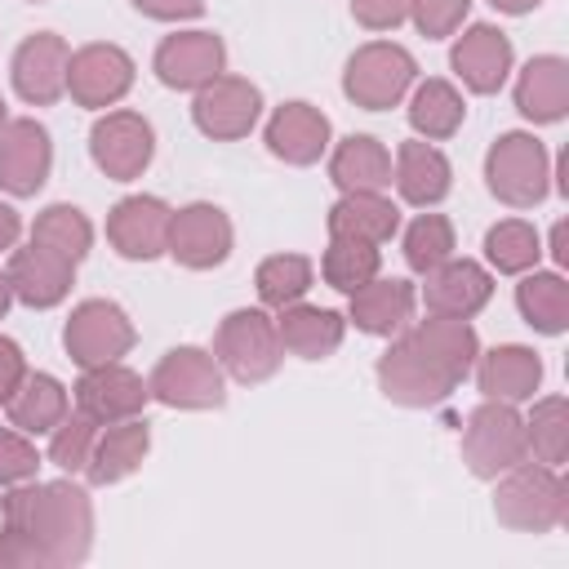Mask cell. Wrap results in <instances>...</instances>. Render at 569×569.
Instances as JSON below:
<instances>
[{
  "mask_svg": "<svg viewBox=\"0 0 569 569\" xmlns=\"http://www.w3.org/2000/svg\"><path fill=\"white\" fill-rule=\"evenodd\" d=\"M93 551V498L76 476L22 480L0 498V569H71Z\"/></svg>",
  "mask_w": 569,
  "mask_h": 569,
  "instance_id": "cell-1",
  "label": "cell"
},
{
  "mask_svg": "<svg viewBox=\"0 0 569 569\" xmlns=\"http://www.w3.org/2000/svg\"><path fill=\"white\" fill-rule=\"evenodd\" d=\"M493 516L516 533H551L569 520V480L547 462H516L493 480Z\"/></svg>",
  "mask_w": 569,
  "mask_h": 569,
  "instance_id": "cell-2",
  "label": "cell"
},
{
  "mask_svg": "<svg viewBox=\"0 0 569 569\" xmlns=\"http://www.w3.org/2000/svg\"><path fill=\"white\" fill-rule=\"evenodd\" d=\"M373 373H378V391H382L391 405H400V409H431V405H445V400L462 387V378H458L440 356H431V351L409 333V325H405L396 338H387V351L378 356Z\"/></svg>",
  "mask_w": 569,
  "mask_h": 569,
  "instance_id": "cell-3",
  "label": "cell"
},
{
  "mask_svg": "<svg viewBox=\"0 0 569 569\" xmlns=\"http://www.w3.org/2000/svg\"><path fill=\"white\" fill-rule=\"evenodd\" d=\"M485 187L507 209H533L551 196V151L538 133H498L485 151Z\"/></svg>",
  "mask_w": 569,
  "mask_h": 569,
  "instance_id": "cell-4",
  "label": "cell"
},
{
  "mask_svg": "<svg viewBox=\"0 0 569 569\" xmlns=\"http://www.w3.org/2000/svg\"><path fill=\"white\" fill-rule=\"evenodd\" d=\"M213 356H218L222 373L244 382V387L276 378V369L284 365L276 316L267 307H236V311H227L218 320V329H213Z\"/></svg>",
  "mask_w": 569,
  "mask_h": 569,
  "instance_id": "cell-5",
  "label": "cell"
},
{
  "mask_svg": "<svg viewBox=\"0 0 569 569\" xmlns=\"http://www.w3.org/2000/svg\"><path fill=\"white\" fill-rule=\"evenodd\" d=\"M418 80V58L396 40H365L342 67V93L360 111H391Z\"/></svg>",
  "mask_w": 569,
  "mask_h": 569,
  "instance_id": "cell-6",
  "label": "cell"
},
{
  "mask_svg": "<svg viewBox=\"0 0 569 569\" xmlns=\"http://www.w3.org/2000/svg\"><path fill=\"white\" fill-rule=\"evenodd\" d=\"M151 400H160L164 409H187V413H204V409H222L227 405V373L218 365L213 351L204 347H169L156 369L147 373Z\"/></svg>",
  "mask_w": 569,
  "mask_h": 569,
  "instance_id": "cell-7",
  "label": "cell"
},
{
  "mask_svg": "<svg viewBox=\"0 0 569 569\" xmlns=\"http://www.w3.org/2000/svg\"><path fill=\"white\" fill-rule=\"evenodd\" d=\"M529 458L525 413L511 400H480L462 422V462L476 480H498Z\"/></svg>",
  "mask_w": 569,
  "mask_h": 569,
  "instance_id": "cell-8",
  "label": "cell"
},
{
  "mask_svg": "<svg viewBox=\"0 0 569 569\" xmlns=\"http://www.w3.org/2000/svg\"><path fill=\"white\" fill-rule=\"evenodd\" d=\"M138 342V329L129 320V311L111 298H84L71 307L67 325H62V351L76 369H93V365H111L124 360Z\"/></svg>",
  "mask_w": 569,
  "mask_h": 569,
  "instance_id": "cell-9",
  "label": "cell"
},
{
  "mask_svg": "<svg viewBox=\"0 0 569 569\" xmlns=\"http://www.w3.org/2000/svg\"><path fill=\"white\" fill-rule=\"evenodd\" d=\"M89 160L111 182L142 178L151 169V160H156V129H151V120L142 111H129V107L98 111V120L89 129Z\"/></svg>",
  "mask_w": 569,
  "mask_h": 569,
  "instance_id": "cell-10",
  "label": "cell"
},
{
  "mask_svg": "<svg viewBox=\"0 0 569 569\" xmlns=\"http://www.w3.org/2000/svg\"><path fill=\"white\" fill-rule=\"evenodd\" d=\"M138 80V62L129 58V49L111 44V40H89L80 49H71L67 62V93L76 107L84 111H111L116 102L129 98Z\"/></svg>",
  "mask_w": 569,
  "mask_h": 569,
  "instance_id": "cell-11",
  "label": "cell"
},
{
  "mask_svg": "<svg viewBox=\"0 0 569 569\" xmlns=\"http://www.w3.org/2000/svg\"><path fill=\"white\" fill-rule=\"evenodd\" d=\"M191 120L213 142H240L262 120V89L249 76H213L191 93Z\"/></svg>",
  "mask_w": 569,
  "mask_h": 569,
  "instance_id": "cell-12",
  "label": "cell"
},
{
  "mask_svg": "<svg viewBox=\"0 0 569 569\" xmlns=\"http://www.w3.org/2000/svg\"><path fill=\"white\" fill-rule=\"evenodd\" d=\"M236 249V227L227 218L222 204L213 200H191L182 209H173V222H169V258L187 271H213L231 258Z\"/></svg>",
  "mask_w": 569,
  "mask_h": 569,
  "instance_id": "cell-13",
  "label": "cell"
},
{
  "mask_svg": "<svg viewBox=\"0 0 569 569\" xmlns=\"http://www.w3.org/2000/svg\"><path fill=\"white\" fill-rule=\"evenodd\" d=\"M151 71L164 89L196 93L200 84H209L213 76L227 71V44L218 31H204V27L169 31L151 53Z\"/></svg>",
  "mask_w": 569,
  "mask_h": 569,
  "instance_id": "cell-14",
  "label": "cell"
},
{
  "mask_svg": "<svg viewBox=\"0 0 569 569\" xmlns=\"http://www.w3.org/2000/svg\"><path fill=\"white\" fill-rule=\"evenodd\" d=\"M449 67L458 76V84L467 93H498L511 71H516V49H511V36L493 22H471V27H458L453 31V49H449Z\"/></svg>",
  "mask_w": 569,
  "mask_h": 569,
  "instance_id": "cell-15",
  "label": "cell"
},
{
  "mask_svg": "<svg viewBox=\"0 0 569 569\" xmlns=\"http://www.w3.org/2000/svg\"><path fill=\"white\" fill-rule=\"evenodd\" d=\"M169 222H173L169 200L133 191L107 209V244L124 262H156L169 249Z\"/></svg>",
  "mask_w": 569,
  "mask_h": 569,
  "instance_id": "cell-16",
  "label": "cell"
},
{
  "mask_svg": "<svg viewBox=\"0 0 569 569\" xmlns=\"http://www.w3.org/2000/svg\"><path fill=\"white\" fill-rule=\"evenodd\" d=\"M67 62H71V44L58 31L22 36L13 58H9L13 93L27 107H53L58 98H67Z\"/></svg>",
  "mask_w": 569,
  "mask_h": 569,
  "instance_id": "cell-17",
  "label": "cell"
},
{
  "mask_svg": "<svg viewBox=\"0 0 569 569\" xmlns=\"http://www.w3.org/2000/svg\"><path fill=\"white\" fill-rule=\"evenodd\" d=\"M71 405L89 413L98 427H107V422L138 418L151 405V387L138 369H129L124 360H111V365L80 369V382L71 387Z\"/></svg>",
  "mask_w": 569,
  "mask_h": 569,
  "instance_id": "cell-18",
  "label": "cell"
},
{
  "mask_svg": "<svg viewBox=\"0 0 569 569\" xmlns=\"http://www.w3.org/2000/svg\"><path fill=\"white\" fill-rule=\"evenodd\" d=\"M53 173V138L36 116H9L0 129V191L13 200L36 196Z\"/></svg>",
  "mask_w": 569,
  "mask_h": 569,
  "instance_id": "cell-19",
  "label": "cell"
},
{
  "mask_svg": "<svg viewBox=\"0 0 569 569\" xmlns=\"http://www.w3.org/2000/svg\"><path fill=\"white\" fill-rule=\"evenodd\" d=\"M262 142L276 160L293 164V169H307V164H320L333 147V124L320 107L293 98V102H280L271 116H267V129H262Z\"/></svg>",
  "mask_w": 569,
  "mask_h": 569,
  "instance_id": "cell-20",
  "label": "cell"
},
{
  "mask_svg": "<svg viewBox=\"0 0 569 569\" xmlns=\"http://www.w3.org/2000/svg\"><path fill=\"white\" fill-rule=\"evenodd\" d=\"M4 271H9V284H13V302H22L31 311H49V307L67 302L71 298V284H76V262L62 258V253H53L40 240L13 244Z\"/></svg>",
  "mask_w": 569,
  "mask_h": 569,
  "instance_id": "cell-21",
  "label": "cell"
},
{
  "mask_svg": "<svg viewBox=\"0 0 569 569\" xmlns=\"http://www.w3.org/2000/svg\"><path fill=\"white\" fill-rule=\"evenodd\" d=\"M418 298L436 316H462V320H471L493 298V271L485 262H476V258H458L453 253V258H445L440 267H431L422 276Z\"/></svg>",
  "mask_w": 569,
  "mask_h": 569,
  "instance_id": "cell-22",
  "label": "cell"
},
{
  "mask_svg": "<svg viewBox=\"0 0 569 569\" xmlns=\"http://www.w3.org/2000/svg\"><path fill=\"white\" fill-rule=\"evenodd\" d=\"M418 307V289L405 276H373L356 293H347V325H356L369 338H396Z\"/></svg>",
  "mask_w": 569,
  "mask_h": 569,
  "instance_id": "cell-23",
  "label": "cell"
},
{
  "mask_svg": "<svg viewBox=\"0 0 569 569\" xmlns=\"http://www.w3.org/2000/svg\"><path fill=\"white\" fill-rule=\"evenodd\" d=\"M391 187L400 191L405 204L413 209H436L449 191H453V164L449 156L427 142V138H409L396 147L391 156Z\"/></svg>",
  "mask_w": 569,
  "mask_h": 569,
  "instance_id": "cell-24",
  "label": "cell"
},
{
  "mask_svg": "<svg viewBox=\"0 0 569 569\" xmlns=\"http://www.w3.org/2000/svg\"><path fill=\"white\" fill-rule=\"evenodd\" d=\"M471 373H476V387H480L485 400L525 405L542 387V356L533 347H525V342H498V347L476 356Z\"/></svg>",
  "mask_w": 569,
  "mask_h": 569,
  "instance_id": "cell-25",
  "label": "cell"
},
{
  "mask_svg": "<svg viewBox=\"0 0 569 569\" xmlns=\"http://www.w3.org/2000/svg\"><path fill=\"white\" fill-rule=\"evenodd\" d=\"M516 111L529 124H560L569 116V58L560 53H533L516 71Z\"/></svg>",
  "mask_w": 569,
  "mask_h": 569,
  "instance_id": "cell-26",
  "label": "cell"
},
{
  "mask_svg": "<svg viewBox=\"0 0 569 569\" xmlns=\"http://www.w3.org/2000/svg\"><path fill=\"white\" fill-rule=\"evenodd\" d=\"M276 333H280V347L284 356H298V360H329L342 338H347V316L333 311V307H320V302H289L276 311Z\"/></svg>",
  "mask_w": 569,
  "mask_h": 569,
  "instance_id": "cell-27",
  "label": "cell"
},
{
  "mask_svg": "<svg viewBox=\"0 0 569 569\" xmlns=\"http://www.w3.org/2000/svg\"><path fill=\"white\" fill-rule=\"evenodd\" d=\"M151 453V427L147 418H124V422H107L98 427V440H93V453L84 462V480L107 489V485H120L129 480Z\"/></svg>",
  "mask_w": 569,
  "mask_h": 569,
  "instance_id": "cell-28",
  "label": "cell"
},
{
  "mask_svg": "<svg viewBox=\"0 0 569 569\" xmlns=\"http://www.w3.org/2000/svg\"><path fill=\"white\" fill-rule=\"evenodd\" d=\"M325 227L329 236H342V240L387 244L391 236H400V204L387 191H342L329 204Z\"/></svg>",
  "mask_w": 569,
  "mask_h": 569,
  "instance_id": "cell-29",
  "label": "cell"
},
{
  "mask_svg": "<svg viewBox=\"0 0 569 569\" xmlns=\"http://www.w3.org/2000/svg\"><path fill=\"white\" fill-rule=\"evenodd\" d=\"M405 116H409V129L427 142H445L462 129L467 120V98L453 80H440V76H427V80H413V89L405 93Z\"/></svg>",
  "mask_w": 569,
  "mask_h": 569,
  "instance_id": "cell-30",
  "label": "cell"
},
{
  "mask_svg": "<svg viewBox=\"0 0 569 569\" xmlns=\"http://www.w3.org/2000/svg\"><path fill=\"white\" fill-rule=\"evenodd\" d=\"M329 182L338 191H387L391 187V151L373 133H347L329 147Z\"/></svg>",
  "mask_w": 569,
  "mask_h": 569,
  "instance_id": "cell-31",
  "label": "cell"
},
{
  "mask_svg": "<svg viewBox=\"0 0 569 569\" xmlns=\"http://www.w3.org/2000/svg\"><path fill=\"white\" fill-rule=\"evenodd\" d=\"M67 409H71V391L53 373H44V369H27V378L18 382V391L4 400L9 427L27 431L31 440L36 436H49L67 418Z\"/></svg>",
  "mask_w": 569,
  "mask_h": 569,
  "instance_id": "cell-32",
  "label": "cell"
},
{
  "mask_svg": "<svg viewBox=\"0 0 569 569\" xmlns=\"http://www.w3.org/2000/svg\"><path fill=\"white\" fill-rule=\"evenodd\" d=\"M516 311L533 333H547V338L565 333L569 329V280H565V271H542V267L525 271L520 284H516Z\"/></svg>",
  "mask_w": 569,
  "mask_h": 569,
  "instance_id": "cell-33",
  "label": "cell"
},
{
  "mask_svg": "<svg viewBox=\"0 0 569 569\" xmlns=\"http://www.w3.org/2000/svg\"><path fill=\"white\" fill-rule=\"evenodd\" d=\"M542 262V231L529 218H498L485 231V267L498 276H525Z\"/></svg>",
  "mask_w": 569,
  "mask_h": 569,
  "instance_id": "cell-34",
  "label": "cell"
},
{
  "mask_svg": "<svg viewBox=\"0 0 569 569\" xmlns=\"http://www.w3.org/2000/svg\"><path fill=\"white\" fill-rule=\"evenodd\" d=\"M525 445L533 462L565 467L569 458V400L565 396H533L525 413Z\"/></svg>",
  "mask_w": 569,
  "mask_h": 569,
  "instance_id": "cell-35",
  "label": "cell"
},
{
  "mask_svg": "<svg viewBox=\"0 0 569 569\" xmlns=\"http://www.w3.org/2000/svg\"><path fill=\"white\" fill-rule=\"evenodd\" d=\"M31 240L49 244L53 253H62V258H71V262L80 267V262L89 258V249H93V222H89V213H84L80 204L58 200V204H44V209L36 213Z\"/></svg>",
  "mask_w": 569,
  "mask_h": 569,
  "instance_id": "cell-36",
  "label": "cell"
},
{
  "mask_svg": "<svg viewBox=\"0 0 569 569\" xmlns=\"http://www.w3.org/2000/svg\"><path fill=\"white\" fill-rule=\"evenodd\" d=\"M311 284H316V262L307 253H271L253 271V289H258V302L267 311H280L289 302L307 298Z\"/></svg>",
  "mask_w": 569,
  "mask_h": 569,
  "instance_id": "cell-37",
  "label": "cell"
},
{
  "mask_svg": "<svg viewBox=\"0 0 569 569\" xmlns=\"http://www.w3.org/2000/svg\"><path fill=\"white\" fill-rule=\"evenodd\" d=\"M382 271V244H365V240H342L329 236L325 253H320V280L338 293H356L360 284H369Z\"/></svg>",
  "mask_w": 569,
  "mask_h": 569,
  "instance_id": "cell-38",
  "label": "cell"
},
{
  "mask_svg": "<svg viewBox=\"0 0 569 569\" xmlns=\"http://www.w3.org/2000/svg\"><path fill=\"white\" fill-rule=\"evenodd\" d=\"M453 249H458V236L445 213L422 209L418 218H409V227H400V253H405L409 271H418V276H427L431 267L453 258Z\"/></svg>",
  "mask_w": 569,
  "mask_h": 569,
  "instance_id": "cell-39",
  "label": "cell"
},
{
  "mask_svg": "<svg viewBox=\"0 0 569 569\" xmlns=\"http://www.w3.org/2000/svg\"><path fill=\"white\" fill-rule=\"evenodd\" d=\"M93 440H98V422L71 405L67 418L49 431V462H53L62 476H84V462H89V453H93Z\"/></svg>",
  "mask_w": 569,
  "mask_h": 569,
  "instance_id": "cell-40",
  "label": "cell"
},
{
  "mask_svg": "<svg viewBox=\"0 0 569 569\" xmlns=\"http://www.w3.org/2000/svg\"><path fill=\"white\" fill-rule=\"evenodd\" d=\"M36 471H40L36 440L27 431H18V427H0V489L36 480Z\"/></svg>",
  "mask_w": 569,
  "mask_h": 569,
  "instance_id": "cell-41",
  "label": "cell"
},
{
  "mask_svg": "<svg viewBox=\"0 0 569 569\" xmlns=\"http://www.w3.org/2000/svg\"><path fill=\"white\" fill-rule=\"evenodd\" d=\"M467 13H471V0H409V22L427 40L453 36L467 22Z\"/></svg>",
  "mask_w": 569,
  "mask_h": 569,
  "instance_id": "cell-42",
  "label": "cell"
},
{
  "mask_svg": "<svg viewBox=\"0 0 569 569\" xmlns=\"http://www.w3.org/2000/svg\"><path fill=\"white\" fill-rule=\"evenodd\" d=\"M351 18L365 31H396L409 22V0H351Z\"/></svg>",
  "mask_w": 569,
  "mask_h": 569,
  "instance_id": "cell-43",
  "label": "cell"
},
{
  "mask_svg": "<svg viewBox=\"0 0 569 569\" xmlns=\"http://www.w3.org/2000/svg\"><path fill=\"white\" fill-rule=\"evenodd\" d=\"M22 378H27V356H22V347H18L9 333H0V409H4V400L18 391Z\"/></svg>",
  "mask_w": 569,
  "mask_h": 569,
  "instance_id": "cell-44",
  "label": "cell"
},
{
  "mask_svg": "<svg viewBox=\"0 0 569 569\" xmlns=\"http://www.w3.org/2000/svg\"><path fill=\"white\" fill-rule=\"evenodd\" d=\"M129 4L156 22H191L204 13V0H129Z\"/></svg>",
  "mask_w": 569,
  "mask_h": 569,
  "instance_id": "cell-45",
  "label": "cell"
},
{
  "mask_svg": "<svg viewBox=\"0 0 569 569\" xmlns=\"http://www.w3.org/2000/svg\"><path fill=\"white\" fill-rule=\"evenodd\" d=\"M18 236H22V213L9 200H0V253H9L18 244Z\"/></svg>",
  "mask_w": 569,
  "mask_h": 569,
  "instance_id": "cell-46",
  "label": "cell"
},
{
  "mask_svg": "<svg viewBox=\"0 0 569 569\" xmlns=\"http://www.w3.org/2000/svg\"><path fill=\"white\" fill-rule=\"evenodd\" d=\"M542 253H551L556 271H565V267H569V222H565V218L551 227V240H547V249H542Z\"/></svg>",
  "mask_w": 569,
  "mask_h": 569,
  "instance_id": "cell-47",
  "label": "cell"
},
{
  "mask_svg": "<svg viewBox=\"0 0 569 569\" xmlns=\"http://www.w3.org/2000/svg\"><path fill=\"white\" fill-rule=\"evenodd\" d=\"M498 13H511V18H520V13H533L542 0H489Z\"/></svg>",
  "mask_w": 569,
  "mask_h": 569,
  "instance_id": "cell-48",
  "label": "cell"
},
{
  "mask_svg": "<svg viewBox=\"0 0 569 569\" xmlns=\"http://www.w3.org/2000/svg\"><path fill=\"white\" fill-rule=\"evenodd\" d=\"M9 307H13V284H9V271L0 267V320L9 316Z\"/></svg>",
  "mask_w": 569,
  "mask_h": 569,
  "instance_id": "cell-49",
  "label": "cell"
},
{
  "mask_svg": "<svg viewBox=\"0 0 569 569\" xmlns=\"http://www.w3.org/2000/svg\"><path fill=\"white\" fill-rule=\"evenodd\" d=\"M4 124H9V102L0 98V129H4Z\"/></svg>",
  "mask_w": 569,
  "mask_h": 569,
  "instance_id": "cell-50",
  "label": "cell"
},
{
  "mask_svg": "<svg viewBox=\"0 0 569 569\" xmlns=\"http://www.w3.org/2000/svg\"><path fill=\"white\" fill-rule=\"evenodd\" d=\"M27 4H44V0H27Z\"/></svg>",
  "mask_w": 569,
  "mask_h": 569,
  "instance_id": "cell-51",
  "label": "cell"
}]
</instances>
